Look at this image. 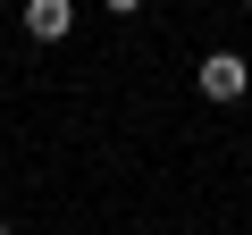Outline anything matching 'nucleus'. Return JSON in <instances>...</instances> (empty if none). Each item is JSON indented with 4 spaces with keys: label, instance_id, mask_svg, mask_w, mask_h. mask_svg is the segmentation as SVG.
I'll use <instances>...</instances> for the list:
<instances>
[{
    "label": "nucleus",
    "instance_id": "obj_1",
    "mask_svg": "<svg viewBox=\"0 0 252 235\" xmlns=\"http://www.w3.org/2000/svg\"><path fill=\"white\" fill-rule=\"evenodd\" d=\"M26 34L34 42H67L76 34V0H26Z\"/></svg>",
    "mask_w": 252,
    "mask_h": 235
},
{
    "label": "nucleus",
    "instance_id": "obj_2",
    "mask_svg": "<svg viewBox=\"0 0 252 235\" xmlns=\"http://www.w3.org/2000/svg\"><path fill=\"white\" fill-rule=\"evenodd\" d=\"M244 84H252V76H244L235 51H210V59H202V92H210V101H244Z\"/></svg>",
    "mask_w": 252,
    "mask_h": 235
},
{
    "label": "nucleus",
    "instance_id": "obj_3",
    "mask_svg": "<svg viewBox=\"0 0 252 235\" xmlns=\"http://www.w3.org/2000/svg\"><path fill=\"white\" fill-rule=\"evenodd\" d=\"M101 9H118V17H135V9H143V0H101Z\"/></svg>",
    "mask_w": 252,
    "mask_h": 235
},
{
    "label": "nucleus",
    "instance_id": "obj_4",
    "mask_svg": "<svg viewBox=\"0 0 252 235\" xmlns=\"http://www.w3.org/2000/svg\"><path fill=\"white\" fill-rule=\"evenodd\" d=\"M244 9H252V0H244Z\"/></svg>",
    "mask_w": 252,
    "mask_h": 235
},
{
    "label": "nucleus",
    "instance_id": "obj_5",
    "mask_svg": "<svg viewBox=\"0 0 252 235\" xmlns=\"http://www.w3.org/2000/svg\"><path fill=\"white\" fill-rule=\"evenodd\" d=\"M0 235H9V227H0Z\"/></svg>",
    "mask_w": 252,
    "mask_h": 235
}]
</instances>
